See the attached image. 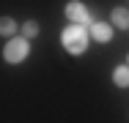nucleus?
<instances>
[{"label": "nucleus", "mask_w": 129, "mask_h": 123, "mask_svg": "<svg viewBox=\"0 0 129 123\" xmlns=\"http://www.w3.org/2000/svg\"><path fill=\"white\" fill-rule=\"evenodd\" d=\"M60 44L63 49L69 52V55H82L88 44H91V33H88V27H82V25H69L63 33H60Z\"/></svg>", "instance_id": "1"}, {"label": "nucleus", "mask_w": 129, "mask_h": 123, "mask_svg": "<svg viewBox=\"0 0 129 123\" xmlns=\"http://www.w3.org/2000/svg\"><path fill=\"white\" fill-rule=\"evenodd\" d=\"M27 55H30V41L27 38H8V44L3 47V57H6V63H11V66H17V63H25Z\"/></svg>", "instance_id": "2"}, {"label": "nucleus", "mask_w": 129, "mask_h": 123, "mask_svg": "<svg viewBox=\"0 0 129 123\" xmlns=\"http://www.w3.org/2000/svg\"><path fill=\"white\" fill-rule=\"evenodd\" d=\"M66 17H69V22H72V25H82V27H91V25H93L91 11H88L80 0H72V3L66 6Z\"/></svg>", "instance_id": "3"}, {"label": "nucleus", "mask_w": 129, "mask_h": 123, "mask_svg": "<svg viewBox=\"0 0 129 123\" xmlns=\"http://www.w3.org/2000/svg\"><path fill=\"white\" fill-rule=\"evenodd\" d=\"M88 33H91V38L99 41V44L113 41V25H107V22H93L91 27H88Z\"/></svg>", "instance_id": "4"}, {"label": "nucleus", "mask_w": 129, "mask_h": 123, "mask_svg": "<svg viewBox=\"0 0 129 123\" xmlns=\"http://www.w3.org/2000/svg\"><path fill=\"white\" fill-rule=\"evenodd\" d=\"M110 19H113V27H121V30H129V8H124V6L113 8Z\"/></svg>", "instance_id": "5"}, {"label": "nucleus", "mask_w": 129, "mask_h": 123, "mask_svg": "<svg viewBox=\"0 0 129 123\" xmlns=\"http://www.w3.org/2000/svg\"><path fill=\"white\" fill-rule=\"evenodd\" d=\"M19 33V25L14 22L11 17H0V36H6V38H14Z\"/></svg>", "instance_id": "6"}, {"label": "nucleus", "mask_w": 129, "mask_h": 123, "mask_svg": "<svg viewBox=\"0 0 129 123\" xmlns=\"http://www.w3.org/2000/svg\"><path fill=\"white\" fill-rule=\"evenodd\" d=\"M113 82H115L118 88H129V66H118V69L113 71Z\"/></svg>", "instance_id": "7"}, {"label": "nucleus", "mask_w": 129, "mask_h": 123, "mask_svg": "<svg viewBox=\"0 0 129 123\" xmlns=\"http://www.w3.org/2000/svg\"><path fill=\"white\" fill-rule=\"evenodd\" d=\"M19 36H22V38H27V41H30V38H36V36H39V22L27 19V22L22 25V30H19Z\"/></svg>", "instance_id": "8"}, {"label": "nucleus", "mask_w": 129, "mask_h": 123, "mask_svg": "<svg viewBox=\"0 0 129 123\" xmlns=\"http://www.w3.org/2000/svg\"><path fill=\"white\" fill-rule=\"evenodd\" d=\"M126 66H129V55H126Z\"/></svg>", "instance_id": "9"}]
</instances>
